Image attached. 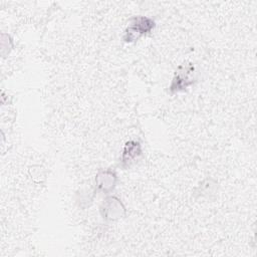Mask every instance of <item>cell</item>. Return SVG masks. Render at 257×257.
Listing matches in <instances>:
<instances>
[{"label": "cell", "mask_w": 257, "mask_h": 257, "mask_svg": "<svg viewBox=\"0 0 257 257\" xmlns=\"http://www.w3.org/2000/svg\"><path fill=\"white\" fill-rule=\"evenodd\" d=\"M116 183V175L110 170L100 171L95 178V184L98 191L102 193L110 192Z\"/></svg>", "instance_id": "4"}, {"label": "cell", "mask_w": 257, "mask_h": 257, "mask_svg": "<svg viewBox=\"0 0 257 257\" xmlns=\"http://www.w3.org/2000/svg\"><path fill=\"white\" fill-rule=\"evenodd\" d=\"M100 213L104 220L114 221L123 216L124 207L117 198L108 197L102 202L100 206Z\"/></svg>", "instance_id": "2"}, {"label": "cell", "mask_w": 257, "mask_h": 257, "mask_svg": "<svg viewBox=\"0 0 257 257\" xmlns=\"http://www.w3.org/2000/svg\"><path fill=\"white\" fill-rule=\"evenodd\" d=\"M154 26L155 22L148 17H135L125 29L123 40L126 42L136 41L144 34L149 33L154 28Z\"/></svg>", "instance_id": "1"}, {"label": "cell", "mask_w": 257, "mask_h": 257, "mask_svg": "<svg viewBox=\"0 0 257 257\" xmlns=\"http://www.w3.org/2000/svg\"><path fill=\"white\" fill-rule=\"evenodd\" d=\"M192 70H193V67L190 66V67H184L183 70L178 71L172 82L171 89L180 90V89L186 88L189 84H191L193 80L192 78H190L189 74L192 72Z\"/></svg>", "instance_id": "5"}, {"label": "cell", "mask_w": 257, "mask_h": 257, "mask_svg": "<svg viewBox=\"0 0 257 257\" xmlns=\"http://www.w3.org/2000/svg\"><path fill=\"white\" fill-rule=\"evenodd\" d=\"M142 155V148L138 142H127L123 148L120 163L123 168H127L139 160Z\"/></svg>", "instance_id": "3"}]
</instances>
